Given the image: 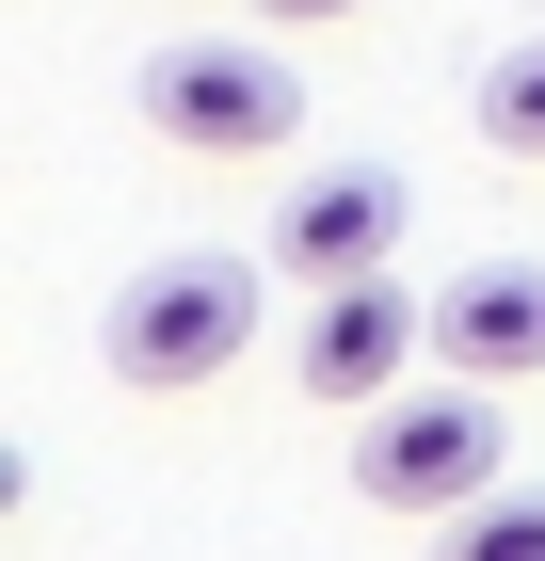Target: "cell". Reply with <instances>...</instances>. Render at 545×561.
I'll return each mask as SVG.
<instances>
[{"instance_id":"8","label":"cell","mask_w":545,"mask_h":561,"mask_svg":"<svg viewBox=\"0 0 545 561\" xmlns=\"http://www.w3.org/2000/svg\"><path fill=\"white\" fill-rule=\"evenodd\" d=\"M433 561H545V481H498L481 514L433 529Z\"/></svg>"},{"instance_id":"6","label":"cell","mask_w":545,"mask_h":561,"mask_svg":"<svg viewBox=\"0 0 545 561\" xmlns=\"http://www.w3.org/2000/svg\"><path fill=\"white\" fill-rule=\"evenodd\" d=\"M433 369L450 386H530L545 369V257H481L433 289Z\"/></svg>"},{"instance_id":"3","label":"cell","mask_w":545,"mask_h":561,"mask_svg":"<svg viewBox=\"0 0 545 561\" xmlns=\"http://www.w3.org/2000/svg\"><path fill=\"white\" fill-rule=\"evenodd\" d=\"M241 337H257V273L241 257H145L113 289V337H96V353H113V386L177 401V386H209Z\"/></svg>"},{"instance_id":"4","label":"cell","mask_w":545,"mask_h":561,"mask_svg":"<svg viewBox=\"0 0 545 561\" xmlns=\"http://www.w3.org/2000/svg\"><path fill=\"white\" fill-rule=\"evenodd\" d=\"M433 353V305L401 289V273H353V289H321L305 305V337H289V369H305V401H401V369Z\"/></svg>"},{"instance_id":"9","label":"cell","mask_w":545,"mask_h":561,"mask_svg":"<svg viewBox=\"0 0 545 561\" xmlns=\"http://www.w3.org/2000/svg\"><path fill=\"white\" fill-rule=\"evenodd\" d=\"M257 16H273V33H321V16H353V0H257Z\"/></svg>"},{"instance_id":"2","label":"cell","mask_w":545,"mask_h":561,"mask_svg":"<svg viewBox=\"0 0 545 561\" xmlns=\"http://www.w3.org/2000/svg\"><path fill=\"white\" fill-rule=\"evenodd\" d=\"M128 96H145V129H161L177 161H273V145L305 129V81H289L257 33H193V48H161Z\"/></svg>"},{"instance_id":"7","label":"cell","mask_w":545,"mask_h":561,"mask_svg":"<svg viewBox=\"0 0 545 561\" xmlns=\"http://www.w3.org/2000/svg\"><path fill=\"white\" fill-rule=\"evenodd\" d=\"M481 145H498V161H545V33L481 65Z\"/></svg>"},{"instance_id":"1","label":"cell","mask_w":545,"mask_h":561,"mask_svg":"<svg viewBox=\"0 0 545 561\" xmlns=\"http://www.w3.org/2000/svg\"><path fill=\"white\" fill-rule=\"evenodd\" d=\"M513 481V433H498V386H401L370 401V433H353V497L370 514H481Z\"/></svg>"},{"instance_id":"5","label":"cell","mask_w":545,"mask_h":561,"mask_svg":"<svg viewBox=\"0 0 545 561\" xmlns=\"http://www.w3.org/2000/svg\"><path fill=\"white\" fill-rule=\"evenodd\" d=\"M401 176L385 161H337V176H305L289 209H273V273H305V289H353V273H385L401 257Z\"/></svg>"}]
</instances>
